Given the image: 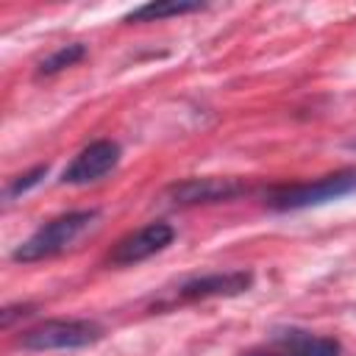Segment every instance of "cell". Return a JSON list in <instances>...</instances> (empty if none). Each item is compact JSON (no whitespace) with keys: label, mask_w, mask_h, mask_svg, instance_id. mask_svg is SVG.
<instances>
[{"label":"cell","mask_w":356,"mask_h":356,"mask_svg":"<svg viewBox=\"0 0 356 356\" xmlns=\"http://www.w3.org/2000/svg\"><path fill=\"white\" fill-rule=\"evenodd\" d=\"M47 175V164H36L33 170H28V172H22V175H17V178H11L8 181V186H6V197L11 200V197H19V195H25L31 186H36L42 178Z\"/></svg>","instance_id":"11"},{"label":"cell","mask_w":356,"mask_h":356,"mask_svg":"<svg viewBox=\"0 0 356 356\" xmlns=\"http://www.w3.org/2000/svg\"><path fill=\"white\" fill-rule=\"evenodd\" d=\"M120 161V145L111 139H95L89 142L61 172V184H72V186H83V184H95L103 175H108Z\"/></svg>","instance_id":"7"},{"label":"cell","mask_w":356,"mask_h":356,"mask_svg":"<svg viewBox=\"0 0 356 356\" xmlns=\"http://www.w3.org/2000/svg\"><path fill=\"white\" fill-rule=\"evenodd\" d=\"M350 192H356V167L337 170V172H331L320 181H312V184L281 186V189L270 192L264 203L273 211H298V209L320 206V203H328V200H339Z\"/></svg>","instance_id":"2"},{"label":"cell","mask_w":356,"mask_h":356,"mask_svg":"<svg viewBox=\"0 0 356 356\" xmlns=\"http://www.w3.org/2000/svg\"><path fill=\"white\" fill-rule=\"evenodd\" d=\"M253 286V273L250 270H228V273H206V275H195L181 281L178 286H172L170 295H164L159 303H153L156 309H170L178 303H192V300H209V298H234L242 295Z\"/></svg>","instance_id":"3"},{"label":"cell","mask_w":356,"mask_h":356,"mask_svg":"<svg viewBox=\"0 0 356 356\" xmlns=\"http://www.w3.org/2000/svg\"><path fill=\"white\" fill-rule=\"evenodd\" d=\"M103 328L95 320H44L19 337L25 350H75L95 345Z\"/></svg>","instance_id":"4"},{"label":"cell","mask_w":356,"mask_h":356,"mask_svg":"<svg viewBox=\"0 0 356 356\" xmlns=\"http://www.w3.org/2000/svg\"><path fill=\"white\" fill-rule=\"evenodd\" d=\"M248 184L242 178H217V175H206V178H186L178 181L167 189L170 200L178 206H195V203H220V200H231L236 195H245Z\"/></svg>","instance_id":"8"},{"label":"cell","mask_w":356,"mask_h":356,"mask_svg":"<svg viewBox=\"0 0 356 356\" xmlns=\"http://www.w3.org/2000/svg\"><path fill=\"white\" fill-rule=\"evenodd\" d=\"M200 8H203L200 3H186V0H159V3H145V6L134 8L131 14H125V22H153V19H164V17L192 14Z\"/></svg>","instance_id":"9"},{"label":"cell","mask_w":356,"mask_h":356,"mask_svg":"<svg viewBox=\"0 0 356 356\" xmlns=\"http://www.w3.org/2000/svg\"><path fill=\"white\" fill-rule=\"evenodd\" d=\"M100 217L97 209H81V211H67L61 217H53L50 222H44L42 228H36L25 242H19L11 253L14 261L31 264V261H42L50 259L61 250H67L86 228L95 225V220Z\"/></svg>","instance_id":"1"},{"label":"cell","mask_w":356,"mask_h":356,"mask_svg":"<svg viewBox=\"0 0 356 356\" xmlns=\"http://www.w3.org/2000/svg\"><path fill=\"white\" fill-rule=\"evenodd\" d=\"M175 239V228L170 222H147L142 225L139 231L122 236L111 253H108V264H117V267H125V264H136V261H145L156 253H161L170 242Z\"/></svg>","instance_id":"6"},{"label":"cell","mask_w":356,"mask_h":356,"mask_svg":"<svg viewBox=\"0 0 356 356\" xmlns=\"http://www.w3.org/2000/svg\"><path fill=\"white\" fill-rule=\"evenodd\" d=\"M83 56H86V47H83L81 42L64 44V47H58L56 53H50L47 58H42L36 72H39V75H56V72H61V70H67V67L78 64Z\"/></svg>","instance_id":"10"},{"label":"cell","mask_w":356,"mask_h":356,"mask_svg":"<svg viewBox=\"0 0 356 356\" xmlns=\"http://www.w3.org/2000/svg\"><path fill=\"white\" fill-rule=\"evenodd\" d=\"M350 147H356V142H350Z\"/></svg>","instance_id":"12"},{"label":"cell","mask_w":356,"mask_h":356,"mask_svg":"<svg viewBox=\"0 0 356 356\" xmlns=\"http://www.w3.org/2000/svg\"><path fill=\"white\" fill-rule=\"evenodd\" d=\"M342 345L331 337H317L303 328H275L270 342L242 356H339Z\"/></svg>","instance_id":"5"}]
</instances>
